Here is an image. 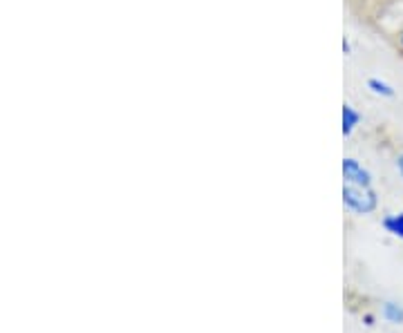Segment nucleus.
Here are the masks:
<instances>
[{"label":"nucleus","mask_w":403,"mask_h":333,"mask_svg":"<svg viewBox=\"0 0 403 333\" xmlns=\"http://www.w3.org/2000/svg\"><path fill=\"white\" fill-rule=\"evenodd\" d=\"M343 204H345V208L354 215H370L377 210L379 197H377L375 188L345 184L343 186Z\"/></svg>","instance_id":"1"},{"label":"nucleus","mask_w":403,"mask_h":333,"mask_svg":"<svg viewBox=\"0 0 403 333\" xmlns=\"http://www.w3.org/2000/svg\"><path fill=\"white\" fill-rule=\"evenodd\" d=\"M343 179L345 184H354V186H365L372 188V175L368 168H363L356 159H343Z\"/></svg>","instance_id":"2"},{"label":"nucleus","mask_w":403,"mask_h":333,"mask_svg":"<svg viewBox=\"0 0 403 333\" xmlns=\"http://www.w3.org/2000/svg\"><path fill=\"white\" fill-rule=\"evenodd\" d=\"M340 117H343V135L349 137L356 130V126L361 123V114L352 105L345 103V105H343V114Z\"/></svg>","instance_id":"3"},{"label":"nucleus","mask_w":403,"mask_h":333,"mask_svg":"<svg viewBox=\"0 0 403 333\" xmlns=\"http://www.w3.org/2000/svg\"><path fill=\"white\" fill-rule=\"evenodd\" d=\"M381 226L386 228V233H390L392 237L403 239V213H392L388 217H383Z\"/></svg>","instance_id":"4"},{"label":"nucleus","mask_w":403,"mask_h":333,"mask_svg":"<svg viewBox=\"0 0 403 333\" xmlns=\"http://www.w3.org/2000/svg\"><path fill=\"white\" fill-rule=\"evenodd\" d=\"M381 314L390 325H403V305L399 302H383Z\"/></svg>","instance_id":"5"},{"label":"nucleus","mask_w":403,"mask_h":333,"mask_svg":"<svg viewBox=\"0 0 403 333\" xmlns=\"http://www.w3.org/2000/svg\"><path fill=\"white\" fill-rule=\"evenodd\" d=\"M368 89H370L372 94L383 96V99L395 96V87H392L390 83H386V80H381V78H370L368 80Z\"/></svg>","instance_id":"6"},{"label":"nucleus","mask_w":403,"mask_h":333,"mask_svg":"<svg viewBox=\"0 0 403 333\" xmlns=\"http://www.w3.org/2000/svg\"><path fill=\"white\" fill-rule=\"evenodd\" d=\"M397 170H399V175L403 177V155L397 157Z\"/></svg>","instance_id":"7"},{"label":"nucleus","mask_w":403,"mask_h":333,"mask_svg":"<svg viewBox=\"0 0 403 333\" xmlns=\"http://www.w3.org/2000/svg\"><path fill=\"white\" fill-rule=\"evenodd\" d=\"M399 45H401V49H403V32L399 34Z\"/></svg>","instance_id":"8"}]
</instances>
